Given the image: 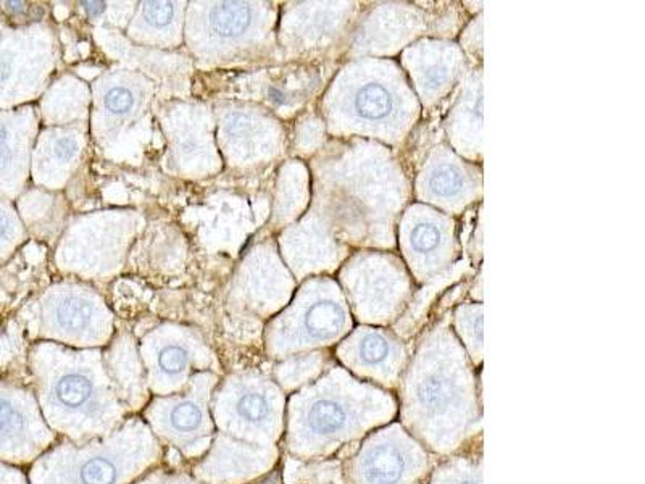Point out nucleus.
Returning <instances> with one entry per match:
<instances>
[{
    "instance_id": "obj_1",
    "label": "nucleus",
    "mask_w": 645,
    "mask_h": 484,
    "mask_svg": "<svg viewBox=\"0 0 645 484\" xmlns=\"http://www.w3.org/2000/svg\"><path fill=\"white\" fill-rule=\"evenodd\" d=\"M396 397L400 425L438 459L483 443L478 368L442 320L416 342Z\"/></svg>"
},
{
    "instance_id": "obj_2",
    "label": "nucleus",
    "mask_w": 645,
    "mask_h": 484,
    "mask_svg": "<svg viewBox=\"0 0 645 484\" xmlns=\"http://www.w3.org/2000/svg\"><path fill=\"white\" fill-rule=\"evenodd\" d=\"M394 393L352 376L335 363L309 386L287 395L281 449L302 462L343 459L378 428L397 419Z\"/></svg>"
},
{
    "instance_id": "obj_3",
    "label": "nucleus",
    "mask_w": 645,
    "mask_h": 484,
    "mask_svg": "<svg viewBox=\"0 0 645 484\" xmlns=\"http://www.w3.org/2000/svg\"><path fill=\"white\" fill-rule=\"evenodd\" d=\"M36 375V399L60 439L88 443L112 435L131 417L109 373L94 359L56 354Z\"/></svg>"
},
{
    "instance_id": "obj_4",
    "label": "nucleus",
    "mask_w": 645,
    "mask_h": 484,
    "mask_svg": "<svg viewBox=\"0 0 645 484\" xmlns=\"http://www.w3.org/2000/svg\"><path fill=\"white\" fill-rule=\"evenodd\" d=\"M165 447L139 415L88 443L58 439L34 462L31 484H133L161 465Z\"/></svg>"
},
{
    "instance_id": "obj_5",
    "label": "nucleus",
    "mask_w": 645,
    "mask_h": 484,
    "mask_svg": "<svg viewBox=\"0 0 645 484\" xmlns=\"http://www.w3.org/2000/svg\"><path fill=\"white\" fill-rule=\"evenodd\" d=\"M287 395L271 376L246 371L220 379L210 401L218 435L257 447H281Z\"/></svg>"
},
{
    "instance_id": "obj_6",
    "label": "nucleus",
    "mask_w": 645,
    "mask_h": 484,
    "mask_svg": "<svg viewBox=\"0 0 645 484\" xmlns=\"http://www.w3.org/2000/svg\"><path fill=\"white\" fill-rule=\"evenodd\" d=\"M220 376L212 371L194 375L178 394L151 397L139 417L159 443L196 463L207 454L215 437L210 401Z\"/></svg>"
},
{
    "instance_id": "obj_7",
    "label": "nucleus",
    "mask_w": 645,
    "mask_h": 484,
    "mask_svg": "<svg viewBox=\"0 0 645 484\" xmlns=\"http://www.w3.org/2000/svg\"><path fill=\"white\" fill-rule=\"evenodd\" d=\"M341 460L345 484H428L439 459L394 419L371 431Z\"/></svg>"
},
{
    "instance_id": "obj_8",
    "label": "nucleus",
    "mask_w": 645,
    "mask_h": 484,
    "mask_svg": "<svg viewBox=\"0 0 645 484\" xmlns=\"http://www.w3.org/2000/svg\"><path fill=\"white\" fill-rule=\"evenodd\" d=\"M353 330L351 310L333 294L301 302L273 323L266 334V349L273 359L325 350L336 346Z\"/></svg>"
},
{
    "instance_id": "obj_9",
    "label": "nucleus",
    "mask_w": 645,
    "mask_h": 484,
    "mask_svg": "<svg viewBox=\"0 0 645 484\" xmlns=\"http://www.w3.org/2000/svg\"><path fill=\"white\" fill-rule=\"evenodd\" d=\"M412 350L390 328L362 324L337 344L335 360L352 376L396 394Z\"/></svg>"
},
{
    "instance_id": "obj_10",
    "label": "nucleus",
    "mask_w": 645,
    "mask_h": 484,
    "mask_svg": "<svg viewBox=\"0 0 645 484\" xmlns=\"http://www.w3.org/2000/svg\"><path fill=\"white\" fill-rule=\"evenodd\" d=\"M281 447H257L215 433L207 454L192 463L202 484H254L279 467Z\"/></svg>"
},
{
    "instance_id": "obj_11",
    "label": "nucleus",
    "mask_w": 645,
    "mask_h": 484,
    "mask_svg": "<svg viewBox=\"0 0 645 484\" xmlns=\"http://www.w3.org/2000/svg\"><path fill=\"white\" fill-rule=\"evenodd\" d=\"M58 439L44 419L36 395L0 391V452L18 462H32Z\"/></svg>"
},
{
    "instance_id": "obj_12",
    "label": "nucleus",
    "mask_w": 645,
    "mask_h": 484,
    "mask_svg": "<svg viewBox=\"0 0 645 484\" xmlns=\"http://www.w3.org/2000/svg\"><path fill=\"white\" fill-rule=\"evenodd\" d=\"M147 387L152 397L178 394L187 386L189 379L204 371L199 354L184 341H159L145 352Z\"/></svg>"
},
{
    "instance_id": "obj_13",
    "label": "nucleus",
    "mask_w": 645,
    "mask_h": 484,
    "mask_svg": "<svg viewBox=\"0 0 645 484\" xmlns=\"http://www.w3.org/2000/svg\"><path fill=\"white\" fill-rule=\"evenodd\" d=\"M335 363V357L327 350L289 355L286 359H281V362L275 367L271 378L284 394L291 395L317 381Z\"/></svg>"
},
{
    "instance_id": "obj_14",
    "label": "nucleus",
    "mask_w": 645,
    "mask_h": 484,
    "mask_svg": "<svg viewBox=\"0 0 645 484\" xmlns=\"http://www.w3.org/2000/svg\"><path fill=\"white\" fill-rule=\"evenodd\" d=\"M428 484H483V443L468 451L439 459Z\"/></svg>"
},
{
    "instance_id": "obj_15",
    "label": "nucleus",
    "mask_w": 645,
    "mask_h": 484,
    "mask_svg": "<svg viewBox=\"0 0 645 484\" xmlns=\"http://www.w3.org/2000/svg\"><path fill=\"white\" fill-rule=\"evenodd\" d=\"M50 322L56 333L68 338H86L96 333V308L84 298L66 296L52 308Z\"/></svg>"
},
{
    "instance_id": "obj_16",
    "label": "nucleus",
    "mask_w": 645,
    "mask_h": 484,
    "mask_svg": "<svg viewBox=\"0 0 645 484\" xmlns=\"http://www.w3.org/2000/svg\"><path fill=\"white\" fill-rule=\"evenodd\" d=\"M283 484H345L343 460L302 462L283 454L281 459Z\"/></svg>"
},
{
    "instance_id": "obj_17",
    "label": "nucleus",
    "mask_w": 645,
    "mask_h": 484,
    "mask_svg": "<svg viewBox=\"0 0 645 484\" xmlns=\"http://www.w3.org/2000/svg\"><path fill=\"white\" fill-rule=\"evenodd\" d=\"M454 334L470 357L475 368L483 365V308L463 306L455 310Z\"/></svg>"
},
{
    "instance_id": "obj_18",
    "label": "nucleus",
    "mask_w": 645,
    "mask_h": 484,
    "mask_svg": "<svg viewBox=\"0 0 645 484\" xmlns=\"http://www.w3.org/2000/svg\"><path fill=\"white\" fill-rule=\"evenodd\" d=\"M352 102L357 117L368 123H381L388 120L396 107L394 96L383 82L363 84L362 88L357 89Z\"/></svg>"
},
{
    "instance_id": "obj_19",
    "label": "nucleus",
    "mask_w": 645,
    "mask_h": 484,
    "mask_svg": "<svg viewBox=\"0 0 645 484\" xmlns=\"http://www.w3.org/2000/svg\"><path fill=\"white\" fill-rule=\"evenodd\" d=\"M250 22H252V8L248 4H240V2L216 4L210 15V23L214 31L222 38H238L248 30Z\"/></svg>"
},
{
    "instance_id": "obj_20",
    "label": "nucleus",
    "mask_w": 645,
    "mask_h": 484,
    "mask_svg": "<svg viewBox=\"0 0 645 484\" xmlns=\"http://www.w3.org/2000/svg\"><path fill=\"white\" fill-rule=\"evenodd\" d=\"M133 484H202L187 470L165 467L163 463L151 468L147 473L137 478Z\"/></svg>"
},
{
    "instance_id": "obj_21",
    "label": "nucleus",
    "mask_w": 645,
    "mask_h": 484,
    "mask_svg": "<svg viewBox=\"0 0 645 484\" xmlns=\"http://www.w3.org/2000/svg\"><path fill=\"white\" fill-rule=\"evenodd\" d=\"M439 242H440L439 228L431 223H420L414 226L410 233V246L416 254L426 255L434 252L438 249Z\"/></svg>"
},
{
    "instance_id": "obj_22",
    "label": "nucleus",
    "mask_w": 645,
    "mask_h": 484,
    "mask_svg": "<svg viewBox=\"0 0 645 484\" xmlns=\"http://www.w3.org/2000/svg\"><path fill=\"white\" fill-rule=\"evenodd\" d=\"M462 186V177L450 167H440L438 171L431 177V189L440 197H447L452 194L458 193Z\"/></svg>"
},
{
    "instance_id": "obj_23",
    "label": "nucleus",
    "mask_w": 645,
    "mask_h": 484,
    "mask_svg": "<svg viewBox=\"0 0 645 484\" xmlns=\"http://www.w3.org/2000/svg\"><path fill=\"white\" fill-rule=\"evenodd\" d=\"M105 107L113 115H125L135 107V94L128 88H113L105 96Z\"/></svg>"
},
{
    "instance_id": "obj_24",
    "label": "nucleus",
    "mask_w": 645,
    "mask_h": 484,
    "mask_svg": "<svg viewBox=\"0 0 645 484\" xmlns=\"http://www.w3.org/2000/svg\"><path fill=\"white\" fill-rule=\"evenodd\" d=\"M175 7L170 2H149L144 7V16L149 23L155 26H165L173 20Z\"/></svg>"
},
{
    "instance_id": "obj_25",
    "label": "nucleus",
    "mask_w": 645,
    "mask_h": 484,
    "mask_svg": "<svg viewBox=\"0 0 645 484\" xmlns=\"http://www.w3.org/2000/svg\"><path fill=\"white\" fill-rule=\"evenodd\" d=\"M74 151H76V144H74V141L70 139V137H62L60 141H57L56 153L58 159H65V160H66V159L72 157Z\"/></svg>"
},
{
    "instance_id": "obj_26",
    "label": "nucleus",
    "mask_w": 645,
    "mask_h": 484,
    "mask_svg": "<svg viewBox=\"0 0 645 484\" xmlns=\"http://www.w3.org/2000/svg\"><path fill=\"white\" fill-rule=\"evenodd\" d=\"M248 121H246L244 117H240V115H232L230 121H228V131H231L234 134H240V133H244V131L248 129Z\"/></svg>"
},
{
    "instance_id": "obj_27",
    "label": "nucleus",
    "mask_w": 645,
    "mask_h": 484,
    "mask_svg": "<svg viewBox=\"0 0 645 484\" xmlns=\"http://www.w3.org/2000/svg\"><path fill=\"white\" fill-rule=\"evenodd\" d=\"M83 7L91 16L100 15L105 10L104 2H83Z\"/></svg>"
},
{
    "instance_id": "obj_28",
    "label": "nucleus",
    "mask_w": 645,
    "mask_h": 484,
    "mask_svg": "<svg viewBox=\"0 0 645 484\" xmlns=\"http://www.w3.org/2000/svg\"><path fill=\"white\" fill-rule=\"evenodd\" d=\"M10 160H12V151L8 149L7 145H0V169H5Z\"/></svg>"
},
{
    "instance_id": "obj_29",
    "label": "nucleus",
    "mask_w": 645,
    "mask_h": 484,
    "mask_svg": "<svg viewBox=\"0 0 645 484\" xmlns=\"http://www.w3.org/2000/svg\"><path fill=\"white\" fill-rule=\"evenodd\" d=\"M8 229H10V226H8L7 218L0 215V239H4L7 236Z\"/></svg>"
},
{
    "instance_id": "obj_30",
    "label": "nucleus",
    "mask_w": 645,
    "mask_h": 484,
    "mask_svg": "<svg viewBox=\"0 0 645 484\" xmlns=\"http://www.w3.org/2000/svg\"><path fill=\"white\" fill-rule=\"evenodd\" d=\"M7 8L8 10H12V12L20 13V12H23L24 10V4H22V2H7Z\"/></svg>"
},
{
    "instance_id": "obj_31",
    "label": "nucleus",
    "mask_w": 645,
    "mask_h": 484,
    "mask_svg": "<svg viewBox=\"0 0 645 484\" xmlns=\"http://www.w3.org/2000/svg\"><path fill=\"white\" fill-rule=\"evenodd\" d=\"M8 70H10V66H8L7 64H0V80H5L8 76Z\"/></svg>"
},
{
    "instance_id": "obj_32",
    "label": "nucleus",
    "mask_w": 645,
    "mask_h": 484,
    "mask_svg": "<svg viewBox=\"0 0 645 484\" xmlns=\"http://www.w3.org/2000/svg\"><path fill=\"white\" fill-rule=\"evenodd\" d=\"M5 141H7V129L0 125V145L4 144Z\"/></svg>"
}]
</instances>
